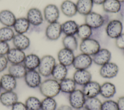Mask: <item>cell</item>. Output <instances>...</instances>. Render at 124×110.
Masks as SVG:
<instances>
[{"label": "cell", "mask_w": 124, "mask_h": 110, "mask_svg": "<svg viewBox=\"0 0 124 110\" xmlns=\"http://www.w3.org/2000/svg\"><path fill=\"white\" fill-rule=\"evenodd\" d=\"M25 56L26 55L23 51L15 47L10 49L6 55L8 62L12 64L22 63Z\"/></svg>", "instance_id": "obj_15"}, {"label": "cell", "mask_w": 124, "mask_h": 110, "mask_svg": "<svg viewBox=\"0 0 124 110\" xmlns=\"http://www.w3.org/2000/svg\"><path fill=\"white\" fill-rule=\"evenodd\" d=\"M44 17L49 24L57 22L60 16V11L55 4H49L44 9Z\"/></svg>", "instance_id": "obj_9"}, {"label": "cell", "mask_w": 124, "mask_h": 110, "mask_svg": "<svg viewBox=\"0 0 124 110\" xmlns=\"http://www.w3.org/2000/svg\"><path fill=\"white\" fill-rule=\"evenodd\" d=\"M76 34L81 40L87 39L91 36L92 28L85 23L81 24L78 26Z\"/></svg>", "instance_id": "obj_33"}, {"label": "cell", "mask_w": 124, "mask_h": 110, "mask_svg": "<svg viewBox=\"0 0 124 110\" xmlns=\"http://www.w3.org/2000/svg\"><path fill=\"white\" fill-rule=\"evenodd\" d=\"M100 86L98 82L91 81L83 86L82 91L86 98L96 97L100 94Z\"/></svg>", "instance_id": "obj_14"}, {"label": "cell", "mask_w": 124, "mask_h": 110, "mask_svg": "<svg viewBox=\"0 0 124 110\" xmlns=\"http://www.w3.org/2000/svg\"><path fill=\"white\" fill-rule=\"evenodd\" d=\"M86 97L82 90L76 89L69 95V102L70 106L75 109H79L84 106Z\"/></svg>", "instance_id": "obj_5"}, {"label": "cell", "mask_w": 124, "mask_h": 110, "mask_svg": "<svg viewBox=\"0 0 124 110\" xmlns=\"http://www.w3.org/2000/svg\"><path fill=\"white\" fill-rule=\"evenodd\" d=\"M27 19L33 26H39L43 22V16L41 11L37 8L30 9L27 14Z\"/></svg>", "instance_id": "obj_16"}, {"label": "cell", "mask_w": 124, "mask_h": 110, "mask_svg": "<svg viewBox=\"0 0 124 110\" xmlns=\"http://www.w3.org/2000/svg\"><path fill=\"white\" fill-rule=\"evenodd\" d=\"M30 24L27 18H16L14 24V28L17 34H24L29 29Z\"/></svg>", "instance_id": "obj_28"}, {"label": "cell", "mask_w": 124, "mask_h": 110, "mask_svg": "<svg viewBox=\"0 0 124 110\" xmlns=\"http://www.w3.org/2000/svg\"><path fill=\"white\" fill-rule=\"evenodd\" d=\"M14 36V32L10 27H4L0 28V41H10L13 40Z\"/></svg>", "instance_id": "obj_36"}, {"label": "cell", "mask_w": 124, "mask_h": 110, "mask_svg": "<svg viewBox=\"0 0 124 110\" xmlns=\"http://www.w3.org/2000/svg\"><path fill=\"white\" fill-rule=\"evenodd\" d=\"M116 92L115 85L110 82H105L100 86V94L104 98H110L113 97Z\"/></svg>", "instance_id": "obj_27"}, {"label": "cell", "mask_w": 124, "mask_h": 110, "mask_svg": "<svg viewBox=\"0 0 124 110\" xmlns=\"http://www.w3.org/2000/svg\"><path fill=\"white\" fill-rule=\"evenodd\" d=\"M103 10L109 13H118L121 8V3L118 0H106L102 4Z\"/></svg>", "instance_id": "obj_30"}, {"label": "cell", "mask_w": 124, "mask_h": 110, "mask_svg": "<svg viewBox=\"0 0 124 110\" xmlns=\"http://www.w3.org/2000/svg\"><path fill=\"white\" fill-rule=\"evenodd\" d=\"M115 45L119 49L124 50V33L115 39Z\"/></svg>", "instance_id": "obj_40"}, {"label": "cell", "mask_w": 124, "mask_h": 110, "mask_svg": "<svg viewBox=\"0 0 124 110\" xmlns=\"http://www.w3.org/2000/svg\"><path fill=\"white\" fill-rule=\"evenodd\" d=\"M16 79L9 73L3 75L0 79L1 88L5 91H14L16 87Z\"/></svg>", "instance_id": "obj_19"}, {"label": "cell", "mask_w": 124, "mask_h": 110, "mask_svg": "<svg viewBox=\"0 0 124 110\" xmlns=\"http://www.w3.org/2000/svg\"><path fill=\"white\" fill-rule=\"evenodd\" d=\"M78 26L75 21L67 20L62 24V32L65 35H75L77 34Z\"/></svg>", "instance_id": "obj_29"}, {"label": "cell", "mask_w": 124, "mask_h": 110, "mask_svg": "<svg viewBox=\"0 0 124 110\" xmlns=\"http://www.w3.org/2000/svg\"><path fill=\"white\" fill-rule=\"evenodd\" d=\"M39 88L41 94L45 97H54L61 92L59 82L54 79H48L42 82Z\"/></svg>", "instance_id": "obj_1"}, {"label": "cell", "mask_w": 124, "mask_h": 110, "mask_svg": "<svg viewBox=\"0 0 124 110\" xmlns=\"http://www.w3.org/2000/svg\"><path fill=\"white\" fill-rule=\"evenodd\" d=\"M61 10L65 16L69 17L75 16L78 13L76 4L70 0H65L62 3Z\"/></svg>", "instance_id": "obj_21"}, {"label": "cell", "mask_w": 124, "mask_h": 110, "mask_svg": "<svg viewBox=\"0 0 124 110\" xmlns=\"http://www.w3.org/2000/svg\"><path fill=\"white\" fill-rule=\"evenodd\" d=\"M76 4L77 12L85 16L92 11L93 3L92 0H78Z\"/></svg>", "instance_id": "obj_24"}, {"label": "cell", "mask_w": 124, "mask_h": 110, "mask_svg": "<svg viewBox=\"0 0 124 110\" xmlns=\"http://www.w3.org/2000/svg\"><path fill=\"white\" fill-rule=\"evenodd\" d=\"M8 61L5 56L0 55V72L5 69L8 65Z\"/></svg>", "instance_id": "obj_42"}, {"label": "cell", "mask_w": 124, "mask_h": 110, "mask_svg": "<svg viewBox=\"0 0 124 110\" xmlns=\"http://www.w3.org/2000/svg\"><path fill=\"white\" fill-rule=\"evenodd\" d=\"M93 62L99 66H102L110 61L111 57L110 52L106 48H100L92 56Z\"/></svg>", "instance_id": "obj_13"}, {"label": "cell", "mask_w": 124, "mask_h": 110, "mask_svg": "<svg viewBox=\"0 0 124 110\" xmlns=\"http://www.w3.org/2000/svg\"><path fill=\"white\" fill-rule=\"evenodd\" d=\"M68 73L67 67L60 63L56 64L55 66L51 76L53 78L58 82H60L66 78Z\"/></svg>", "instance_id": "obj_26"}, {"label": "cell", "mask_w": 124, "mask_h": 110, "mask_svg": "<svg viewBox=\"0 0 124 110\" xmlns=\"http://www.w3.org/2000/svg\"><path fill=\"white\" fill-rule=\"evenodd\" d=\"M101 110H118L117 103L113 100H107L102 103Z\"/></svg>", "instance_id": "obj_38"}, {"label": "cell", "mask_w": 124, "mask_h": 110, "mask_svg": "<svg viewBox=\"0 0 124 110\" xmlns=\"http://www.w3.org/2000/svg\"><path fill=\"white\" fill-rule=\"evenodd\" d=\"M57 110H73V108L68 105H62L60 106Z\"/></svg>", "instance_id": "obj_44"}, {"label": "cell", "mask_w": 124, "mask_h": 110, "mask_svg": "<svg viewBox=\"0 0 124 110\" xmlns=\"http://www.w3.org/2000/svg\"><path fill=\"white\" fill-rule=\"evenodd\" d=\"M57 104L53 97H46L41 101V110H56Z\"/></svg>", "instance_id": "obj_37"}, {"label": "cell", "mask_w": 124, "mask_h": 110, "mask_svg": "<svg viewBox=\"0 0 124 110\" xmlns=\"http://www.w3.org/2000/svg\"><path fill=\"white\" fill-rule=\"evenodd\" d=\"M75 56L73 51L64 47L59 50L57 55L59 63L66 67L72 65Z\"/></svg>", "instance_id": "obj_12"}, {"label": "cell", "mask_w": 124, "mask_h": 110, "mask_svg": "<svg viewBox=\"0 0 124 110\" xmlns=\"http://www.w3.org/2000/svg\"><path fill=\"white\" fill-rule=\"evenodd\" d=\"M123 29V26L122 22L119 20L114 19L110 21L107 24L106 32L109 38L116 39L122 33Z\"/></svg>", "instance_id": "obj_4"}, {"label": "cell", "mask_w": 124, "mask_h": 110, "mask_svg": "<svg viewBox=\"0 0 124 110\" xmlns=\"http://www.w3.org/2000/svg\"><path fill=\"white\" fill-rule=\"evenodd\" d=\"M16 19L14 13L9 10H3L0 12V23L5 27L13 26Z\"/></svg>", "instance_id": "obj_22"}, {"label": "cell", "mask_w": 124, "mask_h": 110, "mask_svg": "<svg viewBox=\"0 0 124 110\" xmlns=\"http://www.w3.org/2000/svg\"><path fill=\"white\" fill-rule=\"evenodd\" d=\"M40 61V58L37 55L30 54L26 55L23 63L27 70H34L38 68Z\"/></svg>", "instance_id": "obj_23"}, {"label": "cell", "mask_w": 124, "mask_h": 110, "mask_svg": "<svg viewBox=\"0 0 124 110\" xmlns=\"http://www.w3.org/2000/svg\"><path fill=\"white\" fill-rule=\"evenodd\" d=\"M38 71L34 70H27L24 77L26 85L31 88L39 87L41 81V77Z\"/></svg>", "instance_id": "obj_7"}, {"label": "cell", "mask_w": 124, "mask_h": 110, "mask_svg": "<svg viewBox=\"0 0 124 110\" xmlns=\"http://www.w3.org/2000/svg\"><path fill=\"white\" fill-rule=\"evenodd\" d=\"M12 40L15 47L22 51L27 49L30 45L29 38L24 34L15 35Z\"/></svg>", "instance_id": "obj_20"}, {"label": "cell", "mask_w": 124, "mask_h": 110, "mask_svg": "<svg viewBox=\"0 0 124 110\" xmlns=\"http://www.w3.org/2000/svg\"><path fill=\"white\" fill-rule=\"evenodd\" d=\"M75 110H88L85 106H83L81 108H80L79 109H75Z\"/></svg>", "instance_id": "obj_46"}, {"label": "cell", "mask_w": 124, "mask_h": 110, "mask_svg": "<svg viewBox=\"0 0 124 110\" xmlns=\"http://www.w3.org/2000/svg\"><path fill=\"white\" fill-rule=\"evenodd\" d=\"M104 23L103 17L99 14L91 12L85 16V23L92 28H97L101 27Z\"/></svg>", "instance_id": "obj_11"}, {"label": "cell", "mask_w": 124, "mask_h": 110, "mask_svg": "<svg viewBox=\"0 0 124 110\" xmlns=\"http://www.w3.org/2000/svg\"><path fill=\"white\" fill-rule=\"evenodd\" d=\"M1 89H2V88H1V84H0V92L1 91Z\"/></svg>", "instance_id": "obj_48"}, {"label": "cell", "mask_w": 124, "mask_h": 110, "mask_svg": "<svg viewBox=\"0 0 124 110\" xmlns=\"http://www.w3.org/2000/svg\"><path fill=\"white\" fill-rule=\"evenodd\" d=\"M73 79L77 84L83 86L92 81V75L87 69H78L74 72Z\"/></svg>", "instance_id": "obj_17"}, {"label": "cell", "mask_w": 124, "mask_h": 110, "mask_svg": "<svg viewBox=\"0 0 124 110\" xmlns=\"http://www.w3.org/2000/svg\"><path fill=\"white\" fill-rule=\"evenodd\" d=\"M93 63L91 56L81 53L75 56L73 63V66L77 70L87 69L91 67Z\"/></svg>", "instance_id": "obj_6"}, {"label": "cell", "mask_w": 124, "mask_h": 110, "mask_svg": "<svg viewBox=\"0 0 124 110\" xmlns=\"http://www.w3.org/2000/svg\"><path fill=\"white\" fill-rule=\"evenodd\" d=\"M62 33V24L58 21L49 24L45 31L46 37L50 41L58 40L61 36Z\"/></svg>", "instance_id": "obj_10"}, {"label": "cell", "mask_w": 124, "mask_h": 110, "mask_svg": "<svg viewBox=\"0 0 124 110\" xmlns=\"http://www.w3.org/2000/svg\"><path fill=\"white\" fill-rule=\"evenodd\" d=\"M56 64L55 59L53 56L49 55H45L40 58V63L38 67V72L43 77H49L51 75Z\"/></svg>", "instance_id": "obj_2"}, {"label": "cell", "mask_w": 124, "mask_h": 110, "mask_svg": "<svg viewBox=\"0 0 124 110\" xmlns=\"http://www.w3.org/2000/svg\"><path fill=\"white\" fill-rule=\"evenodd\" d=\"M28 110H41V101L34 96L28 97L25 102Z\"/></svg>", "instance_id": "obj_35"}, {"label": "cell", "mask_w": 124, "mask_h": 110, "mask_svg": "<svg viewBox=\"0 0 124 110\" xmlns=\"http://www.w3.org/2000/svg\"><path fill=\"white\" fill-rule=\"evenodd\" d=\"M101 101L96 97L86 98L84 106L88 110H101Z\"/></svg>", "instance_id": "obj_34"}, {"label": "cell", "mask_w": 124, "mask_h": 110, "mask_svg": "<svg viewBox=\"0 0 124 110\" xmlns=\"http://www.w3.org/2000/svg\"><path fill=\"white\" fill-rule=\"evenodd\" d=\"M118 72L119 67L118 65L110 61L101 66L99 69L100 76L106 79H111L117 76Z\"/></svg>", "instance_id": "obj_8"}, {"label": "cell", "mask_w": 124, "mask_h": 110, "mask_svg": "<svg viewBox=\"0 0 124 110\" xmlns=\"http://www.w3.org/2000/svg\"><path fill=\"white\" fill-rule=\"evenodd\" d=\"M118 110H124V96L120 97L117 101Z\"/></svg>", "instance_id": "obj_43"}, {"label": "cell", "mask_w": 124, "mask_h": 110, "mask_svg": "<svg viewBox=\"0 0 124 110\" xmlns=\"http://www.w3.org/2000/svg\"><path fill=\"white\" fill-rule=\"evenodd\" d=\"M27 70L25 67L22 63L11 64L8 68V73L16 79L24 77Z\"/></svg>", "instance_id": "obj_25"}, {"label": "cell", "mask_w": 124, "mask_h": 110, "mask_svg": "<svg viewBox=\"0 0 124 110\" xmlns=\"http://www.w3.org/2000/svg\"><path fill=\"white\" fill-rule=\"evenodd\" d=\"M118 0L119 2H120L121 3L124 2V0Z\"/></svg>", "instance_id": "obj_47"}, {"label": "cell", "mask_w": 124, "mask_h": 110, "mask_svg": "<svg viewBox=\"0 0 124 110\" xmlns=\"http://www.w3.org/2000/svg\"><path fill=\"white\" fill-rule=\"evenodd\" d=\"M10 49V46L7 42L0 41V55L5 56Z\"/></svg>", "instance_id": "obj_39"}, {"label": "cell", "mask_w": 124, "mask_h": 110, "mask_svg": "<svg viewBox=\"0 0 124 110\" xmlns=\"http://www.w3.org/2000/svg\"><path fill=\"white\" fill-rule=\"evenodd\" d=\"M64 48L72 51L76 50L78 47V42L75 35H65L62 40Z\"/></svg>", "instance_id": "obj_32"}, {"label": "cell", "mask_w": 124, "mask_h": 110, "mask_svg": "<svg viewBox=\"0 0 124 110\" xmlns=\"http://www.w3.org/2000/svg\"><path fill=\"white\" fill-rule=\"evenodd\" d=\"M105 0H92L93 3H95L97 5L102 4Z\"/></svg>", "instance_id": "obj_45"}, {"label": "cell", "mask_w": 124, "mask_h": 110, "mask_svg": "<svg viewBox=\"0 0 124 110\" xmlns=\"http://www.w3.org/2000/svg\"><path fill=\"white\" fill-rule=\"evenodd\" d=\"M18 101V96L14 91H5L0 94V102L5 107H12Z\"/></svg>", "instance_id": "obj_18"}, {"label": "cell", "mask_w": 124, "mask_h": 110, "mask_svg": "<svg viewBox=\"0 0 124 110\" xmlns=\"http://www.w3.org/2000/svg\"><path fill=\"white\" fill-rule=\"evenodd\" d=\"M12 110H28L25 103L17 101L12 107Z\"/></svg>", "instance_id": "obj_41"}, {"label": "cell", "mask_w": 124, "mask_h": 110, "mask_svg": "<svg viewBox=\"0 0 124 110\" xmlns=\"http://www.w3.org/2000/svg\"><path fill=\"white\" fill-rule=\"evenodd\" d=\"M100 49L99 42L93 38H88L82 40L79 44V50L82 53L93 56Z\"/></svg>", "instance_id": "obj_3"}, {"label": "cell", "mask_w": 124, "mask_h": 110, "mask_svg": "<svg viewBox=\"0 0 124 110\" xmlns=\"http://www.w3.org/2000/svg\"><path fill=\"white\" fill-rule=\"evenodd\" d=\"M59 83L62 92L70 94L76 89L77 84L73 79L66 78L60 81Z\"/></svg>", "instance_id": "obj_31"}]
</instances>
